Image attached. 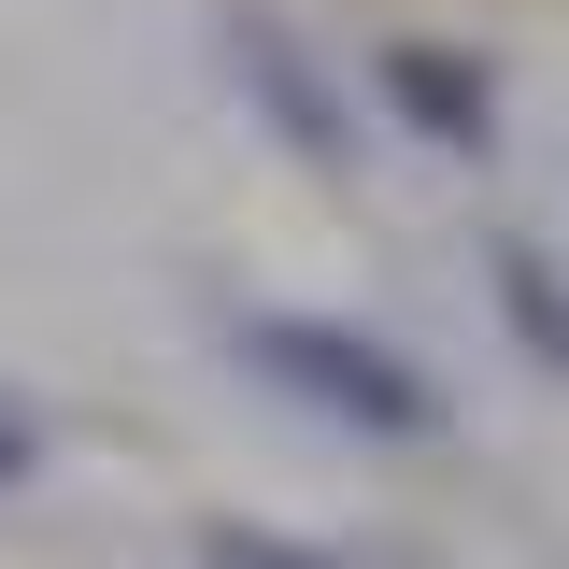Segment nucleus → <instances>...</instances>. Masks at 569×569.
<instances>
[{"instance_id":"nucleus-1","label":"nucleus","mask_w":569,"mask_h":569,"mask_svg":"<svg viewBox=\"0 0 569 569\" xmlns=\"http://www.w3.org/2000/svg\"><path fill=\"white\" fill-rule=\"evenodd\" d=\"M228 356H242L257 385H284L299 413L356 427V441H441V385H427L399 342L342 328V313H228Z\"/></svg>"},{"instance_id":"nucleus-5","label":"nucleus","mask_w":569,"mask_h":569,"mask_svg":"<svg viewBox=\"0 0 569 569\" xmlns=\"http://www.w3.org/2000/svg\"><path fill=\"white\" fill-rule=\"evenodd\" d=\"M200 569H313V556H284V541H257V527H213Z\"/></svg>"},{"instance_id":"nucleus-4","label":"nucleus","mask_w":569,"mask_h":569,"mask_svg":"<svg viewBox=\"0 0 569 569\" xmlns=\"http://www.w3.org/2000/svg\"><path fill=\"white\" fill-rule=\"evenodd\" d=\"M498 313H512V342L541 356V370H569V284L527 257V242H498Z\"/></svg>"},{"instance_id":"nucleus-6","label":"nucleus","mask_w":569,"mask_h":569,"mask_svg":"<svg viewBox=\"0 0 569 569\" xmlns=\"http://www.w3.org/2000/svg\"><path fill=\"white\" fill-rule=\"evenodd\" d=\"M14 470H29V427H14V413H0V485H14Z\"/></svg>"},{"instance_id":"nucleus-3","label":"nucleus","mask_w":569,"mask_h":569,"mask_svg":"<svg viewBox=\"0 0 569 569\" xmlns=\"http://www.w3.org/2000/svg\"><path fill=\"white\" fill-rule=\"evenodd\" d=\"M385 114L413 142H456V157H485V129H498V86H485V58H456V43H385Z\"/></svg>"},{"instance_id":"nucleus-2","label":"nucleus","mask_w":569,"mask_h":569,"mask_svg":"<svg viewBox=\"0 0 569 569\" xmlns=\"http://www.w3.org/2000/svg\"><path fill=\"white\" fill-rule=\"evenodd\" d=\"M228 71H242V100H257V114H271V129L299 142L313 171H356V114H342V86L299 58L271 14H228Z\"/></svg>"}]
</instances>
